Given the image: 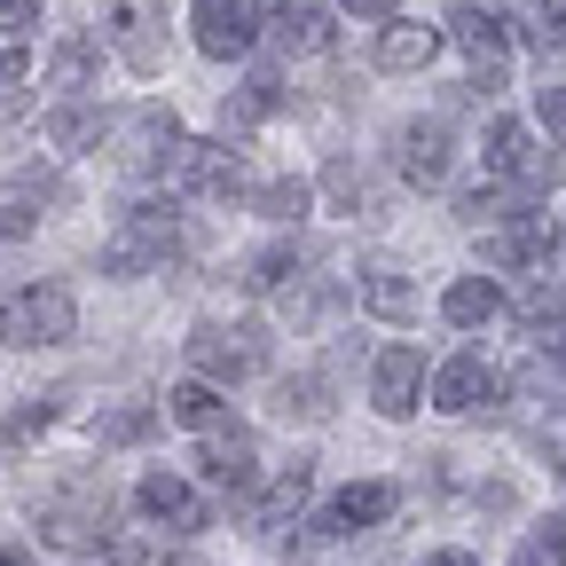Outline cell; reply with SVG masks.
Listing matches in <instances>:
<instances>
[{
	"label": "cell",
	"mask_w": 566,
	"mask_h": 566,
	"mask_svg": "<svg viewBox=\"0 0 566 566\" xmlns=\"http://www.w3.org/2000/svg\"><path fill=\"white\" fill-rule=\"evenodd\" d=\"M189 252V212L174 197H134L118 212V229L103 237V275L134 283V275H181Z\"/></svg>",
	"instance_id": "1"
},
{
	"label": "cell",
	"mask_w": 566,
	"mask_h": 566,
	"mask_svg": "<svg viewBox=\"0 0 566 566\" xmlns=\"http://www.w3.org/2000/svg\"><path fill=\"white\" fill-rule=\"evenodd\" d=\"M111 512H118L111 480L87 472V464H71V472L40 495V504H32V527H40V543H55V551H71V558H103Z\"/></svg>",
	"instance_id": "2"
},
{
	"label": "cell",
	"mask_w": 566,
	"mask_h": 566,
	"mask_svg": "<svg viewBox=\"0 0 566 566\" xmlns=\"http://www.w3.org/2000/svg\"><path fill=\"white\" fill-rule=\"evenodd\" d=\"M0 338H9L17 354L71 346V338H80V300H71L55 275H17V283H0Z\"/></svg>",
	"instance_id": "3"
},
{
	"label": "cell",
	"mask_w": 566,
	"mask_h": 566,
	"mask_svg": "<svg viewBox=\"0 0 566 566\" xmlns=\"http://www.w3.org/2000/svg\"><path fill=\"white\" fill-rule=\"evenodd\" d=\"M181 346H189L197 386H212V394H229V386L268 370V323H197Z\"/></svg>",
	"instance_id": "4"
},
{
	"label": "cell",
	"mask_w": 566,
	"mask_h": 566,
	"mask_svg": "<svg viewBox=\"0 0 566 566\" xmlns=\"http://www.w3.org/2000/svg\"><path fill=\"white\" fill-rule=\"evenodd\" d=\"M480 166H488V181H504L512 197H535V205H543V189H558V181H566V158H558V150H543L535 126H520V118H495V126H488Z\"/></svg>",
	"instance_id": "5"
},
{
	"label": "cell",
	"mask_w": 566,
	"mask_h": 566,
	"mask_svg": "<svg viewBox=\"0 0 566 566\" xmlns=\"http://www.w3.org/2000/svg\"><path fill=\"white\" fill-rule=\"evenodd\" d=\"M166 197L181 205V197H212V205H229V197H244V150H229V142H197V134H181V150L166 158Z\"/></svg>",
	"instance_id": "6"
},
{
	"label": "cell",
	"mask_w": 566,
	"mask_h": 566,
	"mask_svg": "<svg viewBox=\"0 0 566 566\" xmlns=\"http://www.w3.org/2000/svg\"><path fill=\"white\" fill-rule=\"evenodd\" d=\"M424 401H433L441 417H495L504 409V378H495V363L480 346H457L449 363L424 378Z\"/></svg>",
	"instance_id": "7"
},
{
	"label": "cell",
	"mask_w": 566,
	"mask_h": 566,
	"mask_svg": "<svg viewBox=\"0 0 566 566\" xmlns=\"http://www.w3.org/2000/svg\"><path fill=\"white\" fill-rule=\"evenodd\" d=\"M441 40H457V48L472 55V80H464V95H472V103L504 87V48H512V32H504V17H495L488 0H457L449 24H441Z\"/></svg>",
	"instance_id": "8"
},
{
	"label": "cell",
	"mask_w": 566,
	"mask_h": 566,
	"mask_svg": "<svg viewBox=\"0 0 566 566\" xmlns=\"http://www.w3.org/2000/svg\"><path fill=\"white\" fill-rule=\"evenodd\" d=\"M103 40L126 71L158 80L166 71V0H103Z\"/></svg>",
	"instance_id": "9"
},
{
	"label": "cell",
	"mask_w": 566,
	"mask_h": 566,
	"mask_svg": "<svg viewBox=\"0 0 566 566\" xmlns=\"http://www.w3.org/2000/svg\"><path fill=\"white\" fill-rule=\"evenodd\" d=\"M174 150H181V118H174L166 103H142V111L111 118V158H118L126 174H142V181H158Z\"/></svg>",
	"instance_id": "10"
},
{
	"label": "cell",
	"mask_w": 566,
	"mask_h": 566,
	"mask_svg": "<svg viewBox=\"0 0 566 566\" xmlns=\"http://www.w3.org/2000/svg\"><path fill=\"white\" fill-rule=\"evenodd\" d=\"M386 150H394V174H401L409 189H441V181L457 174V134H449V118H401V126L386 134Z\"/></svg>",
	"instance_id": "11"
},
{
	"label": "cell",
	"mask_w": 566,
	"mask_h": 566,
	"mask_svg": "<svg viewBox=\"0 0 566 566\" xmlns=\"http://www.w3.org/2000/svg\"><path fill=\"white\" fill-rule=\"evenodd\" d=\"M424 346H409V338H394V346H378L370 354V401H378V417H417L424 409Z\"/></svg>",
	"instance_id": "12"
},
{
	"label": "cell",
	"mask_w": 566,
	"mask_h": 566,
	"mask_svg": "<svg viewBox=\"0 0 566 566\" xmlns=\"http://www.w3.org/2000/svg\"><path fill=\"white\" fill-rule=\"evenodd\" d=\"M205 480H212V495H229V504L244 512L252 504V488H260V449H252V433H244V424L229 417V424H212V433H205Z\"/></svg>",
	"instance_id": "13"
},
{
	"label": "cell",
	"mask_w": 566,
	"mask_h": 566,
	"mask_svg": "<svg viewBox=\"0 0 566 566\" xmlns=\"http://www.w3.org/2000/svg\"><path fill=\"white\" fill-rule=\"evenodd\" d=\"M134 512L150 520L158 535H205L212 527V504H205L189 480H174V472H142L134 480Z\"/></svg>",
	"instance_id": "14"
},
{
	"label": "cell",
	"mask_w": 566,
	"mask_h": 566,
	"mask_svg": "<svg viewBox=\"0 0 566 566\" xmlns=\"http://www.w3.org/2000/svg\"><path fill=\"white\" fill-rule=\"evenodd\" d=\"M189 24H197V55L237 63V55L260 48V0H197Z\"/></svg>",
	"instance_id": "15"
},
{
	"label": "cell",
	"mask_w": 566,
	"mask_h": 566,
	"mask_svg": "<svg viewBox=\"0 0 566 566\" xmlns=\"http://www.w3.org/2000/svg\"><path fill=\"white\" fill-rule=\"evenodd\" d=\"M394 512H401V488H394V480H354V488H338L331 504L315 512V535L346 543V535H363V527H378V520H394Z\"/></svg>",
	"instance_id": "16"
},
{
	"label": "cell",
	"mask_w": 566,
	"mask_h": 566,
	"mask_svg": "<svg viewBox=\"0 0 566 566\" xmlns=\"http://www.w3.org/2000/svg\"><path fill=\"white\" fill-rule=\"evenodd\" d=\"M307 495H315V464H307V457H292L275 480H260V488H252L244 527H252V535H283V527L300 520V504H307Z\"/></svg>",
	"instance_id": "17"
},
{
	"label": "cell",
	"mask_w": 566,
	"mask_h": 566,
	"mask_svg": "<svg viewBox=\"0 0 566 566\" xmlns=\"http://www.w3.org/2000/svg\"><path fill=\"white\" fill-rule=\"evenodd\" d=\"M543 244H551V212L543 205H520L512 221L480 229V260L488 268H543Z\"/></svg>",
	"instance_id": "18"
},
{
	"label": "cell",
	"mask_w": 566,
	"mask_h": 566,
	"mask_svg": "<svg viewBox=\"0 0 566 566\" xmlns=\"http://www.w3.org/2000/svg\"><path fill=\"white\" fill-rule=\"evenodd\" d=\"M260 40H268L283 63H300V55H331V48H338V24L315 9V0H283L275 24H260Z\"/></svg>",
	"instance_id": "19"
},
{
	"label": "cell",
	"mask_w": 566,
	"mask_h": 566,
	"mask_svg": "<svg viewBox=\"0 0 566 566\" xmlns=\"http://www.w3.org/2000/svg\"><path fill=\"white\" fill-rule=\"evenodd\" d=\"M354 307H363L370 323H394V331H409L417 323V283L401 275V268H363V283H354Z\"/></svg>",
	"instance_id": "20"
},
{
	"label": "cell",
	"mask_w": 566,
	"mask_h": 566,
	"mask_svg": "<svg viewBox=\"0 0 566 566\" xmlns=\"http://www.w3.org/2000/svg\"><path fill=\"white\" fill-rule=\"evenodd\" d=\"M40 134L55 142V150H103V142H111V111L103 103H55L40 118Z\"/></svg>",
	"instance_id": "21"
},
{
	"label": "cell",
	"mask_w": 566,
	"mask_h": 566,
	"mask_svg": "<svg viewBox=\"0 0 566 566\" xmlns=\"http://www.w3.org/2000/svg\"><path fill=\"white\" fill-rule=\"evenodd\" d=\"M433 55H441V24H409V17L378 24V71H424Z\"/></svg>",
	"instance_id": "22"
},
{
	"label": "cell",
	"mask_w": 566,
	"mask_h": 566,
	"mask_svg": "<svg viewBox=\"0 0 566 566\" xmlns=\"http://www.w3.org/2000/svg\"><path fill=\"white\" fill-rule=\"evenodd\" d=\"M441 315H449V331L495 323V315H504V283H495V275H457L449 292H441Z\"/></svg>",
	"instance_id": "23"
},
{
	"label": "cell",
	"mask_w": 566,
	"mask_h": 566,
	"mask_svg": "<svg viewBox=\"0 0 566 566\" xmlns=\"http://www.w3.org/2000/svg\"><path fill=\"white\" fill-rule=\"evenodd\" d=\"M512 323H520L543 354H558V346H566V283H535V292L512 307Z\"/></svg>",
	"instance_id": "24"
},
{
	"label": "cell",
	"mask_w": 566,
	"mask_h": 566,
	"mask_svg": "<svg viewBox=\"0 0 566 566\" xmlns=\"http://www.w3.org/2000/svg\"><path fill=\"white\" fill-rule=\"evenodd\" d=\"M95 71H103V40L95 32H63L55 48H48V87H95Z\"/></svg>",
	"instance_id": "25"
},
{
	"label": "cell",
	"mask_w": 566,
	"mask_h": 566,
	"mask_svg": "<svg viewBox=\"0 0 566 566\" xmlns=\"http://www.w3.org/2000/svg\"><path fill=\"white\" fill-rule=\"evenodd\" d=\"M283 103H292V87H283V71H252V80H244V87H237V95L221 103V126H237V134H244V126L275 118Z\"/></svg>",
	"instance_id": "26"
},
{
	"label": "cell",
	"mask_w": 566,
	"mask_h": 566,
	"mask_svg": "<svg viewBox=\"0 0 566 566\" xmlns=\"http://www.w3.org/2000/svg\"><path fill=\"white\" fill-rule=\"evenodd\" d=\"M331 409H338V401H331V378H323V370L275 378V417H283V424H292V417H300V424H323Z\"/></svg>",
	"instance_id": "27"
},
{
	"label": "cell",
	"mask_w": 566,
	"mask_h": 566,
	"mask_svg": "<svg viewBox=\"0 0 566 566\" xmlns=\"http://www.w3.org/2000/svg\"><path fill=\"white\" fill-rule=\"evenodd\" d=\"M300 268H307V252H300L292 237H275V244H260V252L244 260V275H237V283H244V292H260V300H268V292H283V283H292Z\"/></svg>",
	"instance_id": "28"
},
{
	"label": "cell",
	"mask_w": 566,
	"mask_h": 566,
	"mask_svg": "<svg viewBox=\"0 0 566 566\" xmlns=\"http://www.w3.org/2000/svg\"><path fill=\"white\" fill-rule=\"evenodd\" d=\"M63 401H71V394H32V401H17L9 424H0V457H24V449L48 433V424L63 417Z\"/></svg>",
	"instance_id": "29"
},
{
	"label": "cell",
	"mask_w": 566,
	"mask_h": 566,
	"mask_svg": "<svg viewBox=\"0 0 566 566\" xmlns=\"http://www.w3.org/2000/svg\"><path fill=\"white\" fill-rule=\"evenodd\" d=\"M307 205H315V189H307L300 174H283V181H260V189H252V212H260L268 229H300Z\"/></svg>",
	"instance_id": "30"
},
{
	"label": "cell",
	"mask_w": 566,
	"mask_h": 566,
	"mask_svg": "<svg viewBox=\"0 0 566 566\" xmlns=\"http://www.w3.org/2000/svg\"><path fill=\"white\" fill-rule=\"evenodd\" d=\"M158 433V401H111L95 417V449H134V441H150Z\"/></svg>",
	"instance_id": "31"
},
{
	"label": "cell",
	"mask_w": 566,
	"mask_h": 566,
	"mask_svg": "<svg viewBox=\"0 0 566 566\" xmlns=\"http://www.w3.org/2000/svg\"><path fill=\"white\" fill-rule=\"evenodd\" d=\"M520 205H535V197H512L504 181H472V189H457V221L480 237V229H495V221H512Z\"/></svg>",
	"instance_id": "32"
},
{
	"label": "cell",
	"mask_w": 566,
	"mask_h": 566,
	"mask_svg": "<svg viewBox=\"0 0 566 566\" xmlns=\"http://www.w3.org/2000/svg\"><path fill=\"white\" fill-rule=\"evenodd\" d=\"M512 394L520 401H543V409H566V354H527V363L512 370Z\"/></svg>",
	"instance_id": "33"
},
{
	"label": "cell",
	"mask_w": 566,
	"mask_h": 566,
	"mask_svg": "<svg viewBox=\"0 0 566 566\" xmlns=\"http://www.w3.org/2000/svg\"><path fill=\"white\" fill-rule=\"evenodd\" d=\"M166 417H174V424H189V433H212V424H229V394H212V386L181 378V386L166 394Z\"/></svg>",
	"instance_id": "34"
},
{
	"label": "cell",
	"mask_w": 566,
	"mask_h": 566,
	"mask_svg": "<svg viewBox=\"0 0 566 566\" xmlns=\"http://www.w3.org/2000/svg\"><path fill=\"white\" fill-rule=\"evenodd\" d=\"M323 197H331L338 212H378V181L354 166V158H331V166H323Z\"/></svg>",
	"instance_id": "35"
},
{
	"label": "cell",
	"mask_w": 566,
	"mask_h": 566,
	"mask_svg": "<svg viewBox=\"0 0 566 566\" xmlns=\"http://www.w3.org/2000/svg\"><path fill=\"white\" fill-rule=\"evenodd\" d=\"M520 40L535 55H558L566 48V0H527V9H520Z\"/></svg>",
	"instance_id": "36"
},
{
	"label": "cell",
	"mask_w": 566,
	"mask_h": 566,
	"mask_svg": "<svg viewBox=\"0 0 566 566\" xmlns=\"http://www.w3.org/2000/svg\"><path fill=\"white\" fill-rule=\"evenodd\" d=\"M512 566H566V520L527 527V535H520V551H512Z\"/></svg>",
	"instance_id": "37"
},
{
	"label": "cell",
	"mask_w": 566,
	"mask_h": 566,
	"mask_svg": "<svg viewBox=\"0 0 566 566\" xmlns=\"http://www.w3.org/2000/svg\"><path fill=\"white\" fill-rule=\"evenodd\" d=\"M40 221H48V212H40V197H24L17 181L0 189V244H24V237H32Z\"/></svg>",
	"instance_id": "38"
},
{
	"label": "cell",
	"mask_w": 566,
	"mask_h": 566,
	"mask_svg": "<svg viewBox=\"0 0 566 566\" xmlns=\"http://www.w3.org/2000/svg\"><path fill=\"white\" fill-rule=\"evenodd\" d=\"M17 189H24V197H40V205H71V197H80L55 166H24V174H17Z\"/></svg>",
	"instance_id": "39"
},
{
	"label": "cell",
	"mask_w": 566,
	"mask_h": 566,
	"mask_svg": "<svg viewBox=\"0 0 566 566\" xmlns=\"http://www.w3.org/2000/svg\"><path fill=\"white\" fill-rule=\"evenodd\" d=\"M0 32H9V40H32V32H40V0H0Z\"/></svg>",
	"instance_id": "40"
},
{
	"label": "cell",
	"mask_w": 566,
	"mask_h": 566,
	"mask_svg": "<svg viewBox=\"0 0 566 566\" xmlns=\"http://www.w3.org/2000/svg\"><path fill=\"white\" fill-rule=\"evenodd\" d=\"M535 118L551 142H566V87H535Z\"/></svg>",
	"instance_id": "41"
},
{
	"label": "cell",
	"mask_w": 566,
	"mask_h": 566,
	"mask_svg": "<svg viewBox=\"0 0 566 566\" xmlns=\"http://www.w3.org/2000/svg\"><path fill=\"white\" fill-rule=\"evenodd\" d=\"M346 17H370V24H394L401 17V0H338Z\"/></svg>",
	"instance_id": "42"
},
{
	"label": "cell",
	"mask_w": 566,
	"mask_h": 566,
	"mask_svg": "<svg viewBox=\"0 0 566 566\" xmlns=\"http://www.w3.org/2000/svg\"><path fill=\"white\" fill-rule=\"evenodd\" d=\"M24 111H32V95H24V87H0V126H17Z\"/></svg>",
	"instance_id": "43"
},
{
	"label": "cell",
	"mask_w": 566,
	"mask_h": 566,
	"mask_svg": "<svg viewBox=\"0 0 566 566\" xmlns=\"http://www.w3.org/2000/svg\"><path fill=\"white\" fill-rule=\"evenodd\" d=\"M424 566H480V558H472V551H433Z\"/></svg>",
	"instance_id": "44"
},
{
	"label": "cell",
	"mask_w": 566,
	"mask_h": 566,
	"mask_svg": "<svg viewBox=\"0 0 566 566\" xmlns=\"http://www.w3.org/2000/svg\"><path fill=\"white\" fill-rule=\"evenodd\" d=\"M0 566H32V551H17V543H0Z\"/></svg>",
	"instance_id": "45"
}]
</instances>
